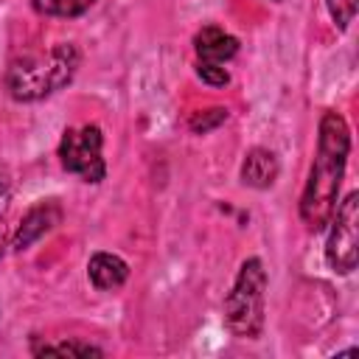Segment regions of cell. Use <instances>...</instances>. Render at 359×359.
<instances>
[{"label":"cell","mask_w":359,"mask_h":359,"mask_svg":"<svg viewBox=\"0 0 359 359\" xmlns=\"http://www.w3.org/2000/svg\"><path fill=\"white\" fill-rule=\"evenodd\" d=\"M36 353H70V356H101V348L81 345V342H62V345H45Z\"/></svg>","instance_id":"obj_11"},{"label":"cell","mask_w":359,"mask_h":359,"mask_svg":"<svg viewBox=\"0 0 359 359\" xmlns=\"http://www.w3.org/2000/svg\"><path fill=\"white\" fill-rule=\"evenodd\" d=\"M194 45H196L199 62H216V65H222V62H227V59H233V56L238 53V39L230 36V34H224V31L216 28V25L202 28V31L196 34Z\"/></svg>","instance_id":"obj_6"},{"label":"cell","mask_w":359,"mask_h":359,"mask_svg":"<svg viewBox=\"0 0 359 359\" xmlns=\"http://www.w3.org/2000/svg\"><path fill=\"white\" fill-rule=\"evenodd\" d=\"M266 269L258 258H247L224 300V320L236 337H258L264 325Z\"/></svg>","instance_id":"obj_3"},{"label":"cell","mask_w":359,"mask_h":359,"mask_svg":"<svg viewBox=\"0 0 359 359\" xmlns=\"http://www.w3.org/2000/svg\"><path fill=\"white\" fill-rule=\"evenodd\" d=\"M325 3H328V11H331L334 22L339 28H348L353 14H356V0H325Z\"/></svg>","instance_id":"obj_12"},{"label":"cell","mask_w":359,"mask_h":359,"mask_svg":"<svg viewBox=\"0 0 359 359\" xmlns=\"http://www.w3.org/2000/svg\"><path fill=\"white\" fill-rule=\"evenodd\" d=\"M227 118V109H222V107H216V109H208V112H202V115H196L194 121H191V129L199 135V132H208V129H213V126H219L222 121Z\"/></svg>","instance_id":"obj_14"},{"label":"cell","mask_w":359,"mask_h":359,"mask_svg":"<svg viewBox=\"0 0 359 359\" xmlns=\"http://www.w3.org/2000/svg\"><path fill=\"white\" fill-rule=\"evenodd\" d=\"M334 224L325 244V258L334 272L348 275L359 261V196L348 194L339 208H334Z\"/></svg>","instance_id":"obj_4"},{"label":"cell","mask_w":359,"mask_h":359,"mask_svg":"<svg viewBox=\"0 0 359 359\" xmlns=\"http://www.w3.org/2000/svg\"><path fill=\"white\" fill-rule=\"evenodd\" d=\"M101 129L98 126H81V129H67L62 143H59V157L62 165L73 174H79L84 182H101L107 174L104 157H101Z\"/></svg>","instance_id":"obj_5"},{"label":"cell","mask_w":359,"mask_h":359,"mask_svg":"<svg viewBox=\"0 0 359 359\" xmlns=\"http://www.w3.org/2000/svg\"><path fill=\"white\" fill-rule=\"evenodd\" d=\"M93 3L95 0H31V6L48 17H79Z\"/></svg>","instance_id":"obj_10"},{"label":"cell","mask_w":359,"mask_h":359,"mask_svg":"<svg viewBox=\"0 0 359 359\" xmlns=\"http://www.w3.org/2000/svg\"><path fill=\"white\" fill-rule=\"evenodd\" d=\"M56 222H59V208H56V205L48 202V205L31 208V210L25 213L20 230L14 233V247H17V250H25L31 241H36L42 233H48Z\"/></svg>","instance_id":"obj_7"},{"label":"cell","mask_w":359,"mask_h":359,"mask_svg":"<svg viewBox=\"0 0 359 359\" xmlns=\"http://www.w3.org/2000/svg\"><path fill=\"white\" fill-rule=\"evenodd\" d=\"M8 202H11L8 188L0 182V255H3V247H6V236H3V219H6V213H8Z\"/></svg>","instance_id":"obj_15"},{"label":"cell","mask_w":359,"mask_h":359,"mask_svg":"<svg viewBox=\"0 0 359 359\" xmlns=\"http://www.w3.org/2000/svg\"><path fill=\"white\" fill-rule=\"evenodd\" d=\"M278 177V160L266 149H252L241 163V180L252 188H269Z\"/></svg>","instance_id":"obj_9"},{"label":"cell","mask_w":359,"mask_h":359,"mask_svg":"<svg viewBox=\"0 0 359 359\" xmlns=\"http://www.w3.org/2000/svg\"><path fill=\"white\" fill-rule=\"evenodd\" d=\"M87 275H90L93 286H98V289H118L126 280L129 266L123 258H118L112 252H95L87 264Z\"/></svg>","instance_id":"obj_8"},{"label":"cell","mask_w":359,"mask_h":359,"mask_svg":"<svg viewBox=\"0 0 359 359\" xmlns=\"http://www.w3.org/2000/svg\"><path fill=\"white\" fill-rule=\"evenodd\" d=\"M79 53L73 45H56L48 56H28L8 67L6 84L17 101H36L62 84H67L76 73Z\"/></svg>","instance_id":"obj_2"},{"label":"cell","mask_w":359,"mask_h":359,"mask_svg":"<svg viewBox=\"0 0 359 359\" xmlns=\"http://www.w3.org/2000/svg\"><path fill=\"white\" fill-rule=\"evenodd\" d=\"M351 151V132L339 112H325L320 121V140H317V157L309 171V182L300 199V216L311 230H320L328 224L334 208L339 182L345 174Z\"/></svg>","instance_id":"obj_1"},{"label":"cell","mask_w":359,"mask_h":359,"mask_svg":"<svg viewBox=\"0 0 359 359\" xmlns=\"http://www.w3.org/2000/svg\"><path fill=\"white\" fill-rule=\"evenodd\" d=\"M196 76H199L202 81L213 84V87H224V84L230 81L227 70H224L222 65H216V62H199V67H196Z\"/></svg>","instance_id":"obj_13"}]
</instances>
